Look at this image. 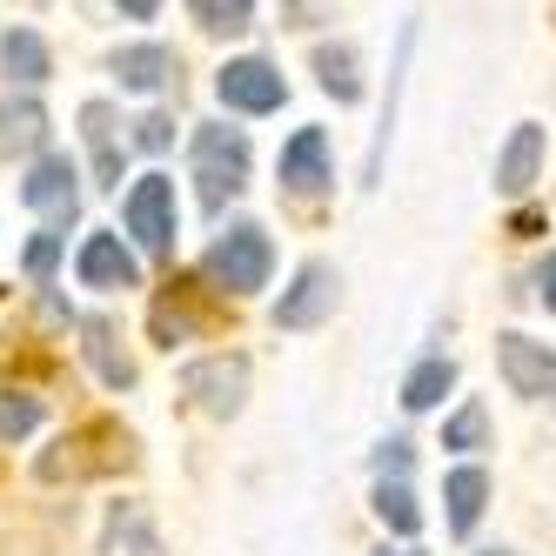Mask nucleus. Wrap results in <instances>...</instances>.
Instances as JSON below:
<instances>
[{"mask_svg": "<svg viewBox=\"0 0 556 556\" xmlns=\"http://www.w3.org/2000/svg\"><path fill=\"white\" fill-rule=\"evenodd\" d=\"M128 463H135V435L114 416H88L67 435H54V450H41L34 476H41V483H88V476H114Z\"/></svg>", "mask_w": 556, "mask_h": 556, "instance_id": "1", "label": "nucleus"}, {"mask_svg": "<svg viewBox=\"0 0 556 556\" xmlns=\"http://www.w3.org/2000/svg\"><path fill=\"white\" fill-rule=\"evenodd\" d=\"M202 275H208V289L215 295H235V302H249L268 289V275H275V242H268V228L262 222H228L208 255H202Z\"/></svg>", "mask_w": 556, "mask_h": 556, "instance_id": "2", "label": "nucleus"}, {"mask_svg": "<svg viewBox=\"0 0 556 556\" xmlns=\"http://www.w3.org/2000/svg\"><path fill=\"white\" fill-rule=\"evenodd\" d=\"M188 162H194V181H202V202H208V208H222V202H235V194L249 188V162H255V148H249V135H242V128L208 122V128H194Z\"/></svg>", "mask_w": 556, "mask_h": 556, "instance_id": "3", "label": "nucleus"}, {"mask_svg": "<svg viewBox=\"0 0 556 556\" xmlns=\"http://www.w3.org/2000/svg\"><path fill=\"white\" fill-rule=\"evenodd\" d=\"M122 222H128V235H135L154 262H168V255H175V235H181L175 181H168V175H141V181L128 188V202H122Z\"/></svg>", "mask_w": 556, "mask_h": 556, "instance_id": "4", "label": "nucleus"}, {"mask_svg": "<svg viewBox=\"0 0 556 556\" xmlns=\"http://www.w3.org/2000/svg\"><path fill=\"white\" fill-rule=\"evenodd\" d=\"M249 355H202V363H188L181 369V389H188V403L202 409V416H215V422H228V416H242V403H249Z\"/></svg>", "mask_w": 556, "mask_h": 556, "instance_id": "5", "label": "nucleus"}, {"mask_svg": "<svg viewBox=\"0 0 556 556\" xmlns=\"http://www.w3.org/2000/svg\"><path fill=\"white\" fill-rule=\"evenodd\" d=\"M336 302H342L336 262H302L295 282L282 289V302H275V329H323L336 315Z\"/></svg>", "mask_w": 556, "mask_h": 556, "instance_id": "6", "label": "nucleus"}, {"mask_svg": "<svg viewBox=\"0 0 556 556\" xmlns=\"http://www.w3.org/2000/svg\"><path fill=\"white\" fill-rule=\"evenodd\" d=\"M215 94L228 114H275L289 101V81H282V67L262 61V54H242V61H228L215 74Z\"/></svg>", "mask_w": 556, "mask_h": 556, "instance_id": "7", "label": "nucleus"}, {"mask_svg": "<svg viewBox=\"0 0 556 556\" xmlns=\"http://www.w3.org/2000/svg\"><path fill=\"white\" fill-rule=\"evenodd\" d=\"M81 168H74V154L67 148H48V154H34L27 162V181H21V202L27 208H41V215H54V228H67L74 222V202H81Z\"/></svg>", "mask_w": 556, "mask_h": 556, "instance_id": "8", "label": "nucleus"}, {"mask_svg": "<svg viewBox=\"0 0 556 556\" xmlns=\"http://www.w3.org/2000/svg\"><path fill=\"white\" fill-rule=\"evenodd\" d=\"M496 369L516 395H530V403H556V349L549 342H530L523 329L496 336Z\"/></svg>", "mask_w": 556, "mask_h": 556, "instance_id": "9", "label": "nucleus"}, {"mask_svg": "<svg viewBox=\"0 0 556 556\" xmlns=\"http://www.w3.org/2000/svg\"><path fill=\"white\" fill-rule=\"evenodd\" d=\"M275 175H282V188L295 194V202H315V194L336 188V162H329V135L323 128H295L282 141V162H275Z\"/></svg>", "mask_w": 556, "mask_h": 556, "instance_id": "10", "label": "nucleus"}, {"mask_svg": "<svg viewBox=\"0 0 556 556\" xmlns=\"http://www.w3.org/2000/svg\"><path fill=\"white\" fill-rule=\"evenodd\" d=\"M74 275H81V289H101V295L141 289V262H135V249H128L114 228H94V235H88L81 255H74Z\"/></svg>", "mask_w": 556, "mask_h": 556, "instance_id": "11", "label": "nucleus"}, {"mask_svg": "<svg viewBox=\"0 0 556 556\" xmlns=\"http://www.w3.org/2000/svg\"><path fill=\"white\" fill-rule=\"evenodd\" d=\"M114 81H122L128 94H168L181 88V54L162 48V41H135V48H114Z\"/></svg>", "mask_w": 556, "mask_h": 556, "instance_id": "12", "label": "nucleus"}, {"mask_svg": "<svg viewBox=\"0 0 556 556\" xmlns=\"http://www.w3.org/2000/svg\"><path fill=\"white\" fill-rule=\"evenodd\" d=\"M536 175H543V128L516 122L503 154H496V194H503V202H523V194L536 188Z\"/></svg>", "mask_w": 556, "mask_h": 556, "instance_id": "13", "label": "nucleus"}, {"mask_svg": "<svg viewBox=\"0 0 556 556\" xmlns=\"http://www.w3.org/2000/svg\"><path fill=\"white\" fill-rule=\"evenodd\" d=\"M81 355H88V369H94L101 389H128L135 382V363H128V349H122V336H114L108 315H81Z\"/></svg>", "mask_w": 556, "mask_h": 556, "instance_id": "14", "label": "nucleus"}, {"mask_svg": "<svg viewBox=\"0 0 556 556\" xmlns=\"http://www.w3.org/2000/svg\"><path fill=\"white\" fill-rule=\"evenodd\" d=\"M0 74H8L14 88H41L48 74H54L48 41H41L34 27H8V34H0Z\"/></svg>", "mask_w": 556, "mask_h": 556, "instance_id": "15", "label": "nucleus"}, {"mask_svg": "<svg viewBox=\"0 0 556 556\" xmlns=\"http://www.w3.org/2000/svg\"><path fill=\"white\" fill-rule=\"evenodd\" d=\"M0 154H48V108L34 94L0 101Z\"/></svg>", "mask_w": 556, "mask_h": 556, "instance_id": "16", "label": "nucleus"}, {"mask_svg": "<svg viewBox=\"0 0 556 556\" xmlns=\"http://www.w3.org/2000/svg\"><path fill=\"white\" fill-rule=\"evenodd\" d=\"M443 503H450V530H456V536H469L476 523H483V503H490V476L476 469V463L450 469V483H443Z\"/></svg>", "mask_w": 556, "mask_h": 556, "instance_id": "17", "label": "nucleus"}, {"mask_svg": "<svg viewBox=\"0 0 556 556\" xmlns=\"http://www.w3.org/2000/svg\"><path fill=\"white\" fill-rule=\"evenodd\" d=\"M202 323H208V315H202V302H194L188 282H175L162 302H154V342H162V349H175V342H188V336H202Z\"/></svg>", "mask_w": 556, "mask_h": 556, "instance_id": "18", "label": "nucleus"}, {"mask_svg": "<svg viewBox=\"0 0 556 556\" xmlns=\"http://www.w3.org/2000/svg\"><path fill=\"white\" fill-rule=\"evenodd\" d=\"M409 48H416V27H403V41H395V74H389V101H382V128L369 141V162H363V188L382 181V154H389V135H395V94H403V74H409Z\"/></svg>", "mask_w": 556, "mask_h": 556, "instance_id": "19", "label": "nucleus"}, {"mask_svg": "<svg viewBox=\"0 0 556 556\" xmlns=\"http://www.w3.org/2000/svg\"><path fill=\"white\" fill-rule=\"evenodd\" d=\"M450 389H456V363H450V355H422V363L403 376V409H409V416H422V409L443 403Z\"/></svg>", "mask_w": 556, "mask_h": 556, "instance_id": "20", "label": "nucleus"}, {"mask_svg": "<svg viewBox=\"0 0 556 556\" xmlns=\"http://www.w3.org/2000/svg\"><path fill=\"white\" fill-rule=\"evenodd\" d=\"M376 516H382V530H395L403 543L422 530V503H416V490L403 483V476H382L376 483Z\"/></svg>", "mask_w": 556, "mask_h": 556, "instance_id": "21", "label": "nucleus"}, {"mask_svg": "<svg viewBox=\"0 0 556 556\" xmlns=\"http://www.w3.org/2000/svg\"><path fill=\"white\" fill-rule=\"evenodd\" d=\"M315 81H323V94H336L342 108L363 101V74H355V48H315Z\"/></svg>", "mask_w": 556, "mask_h": 556, "instance_id": "22", "label": "nucleus"}, {"mask_svg": "<svg viewBox=\"0 0 556 556\" xmlns=\"http://www.w3.org/2000/svg\"><path fill=\"white\" fill-rule=\"evenodd\" d=\"M34 429H41V395L34 389H0V443H21Z\"/></svg>", "mask_w": 556, "mask_h": 556, "instance_id": "23", "label": "nucleus"}, {"mask_svg": "<svg viewBox=\"0 0 556 556\" xmlns=\"http://www.w3.org/2000/svg\"><path fill=\"white\" fill-rule=\"evenodd\" d=\"M443 450H456V456L490 450V409H483V403H463V409L443 422Z\"/></svg>", "mask_w": 556, "mask_h": 556, "instance_id": "24", "label": "nucleus"}, {"mask_svg": "<svg viewBox=\"0 0 556 556\" xmlns=\"http://www.w3.org/2000/svg\"><path fill=\"white\" fill-rule=\"evenodd\" d=\"M188 14L202 21L208 34H242L255 21V0H188Z\"/></svg>", "mask_w": 556, "mask_h": 556, "instance_id": "25", "label": "nucleus"}, {"mask_svg": "<svg viewBox=\"0 0 556 556\" xmlns=\"http://www.w3.org/2000/svg\"><path fill=\"white\" fill-rule=\"evenodd\" d=\"M61 242H67L61 228H41V235L27 242L21 268H27V282H34V289H48V282H54V268H61Z\"/></svg>", "mask_w": 556, "mask_h": 556, "instance_id": "26", "label": "nucleus"}, {"mask_svg": "<svg viewBox=\"0 0 556 556\" xmlns=\"http://www.w3.org/2000/svg\"><path fill=\"white\" fill-rule=\"evenodd\" d=\"M135 148H141V154H168V148H175V114H168V108H148L141 122H135Z\"/></svg>", "mask_w": 556, "mask_h": 556, "instance_id": "27", "label": "nucleus"}, {"mask_svg": "<svg viewBox=\"0 0 556 556\" xmlns=\"http://www.w3.org/2000/svg\"><path fill=\"white\" fill-rule=\"evenodd\" d=\"M81 135H88V148H114V108L108 101H88L81 108Z\"/></svg>", "mask_w": 556, "mask_h": 556, "instance_id": "28", "label": "nucleus"}, {"mask_svg": "<svg viewBox=\"0 0 556 556\" xmlns=\"http://www.w3.org/2000/svg\"><path fill=\"white\" fill-rule=\"evenodd\" d=\"M409 450H416L409 435H389V443L376 450V476H409Z\"/></svg>", "mask_w": 556, "mask_h": 556, "instance_id": "29", "label": "nucleus"}, {"mask_svg": "<svg viewBox=\"0 0 556 556\" xmlns=\"http://www.w3.org/2000/svg\"><path fill=\"white\" fill-rule=\"evenodd\" d=\"M536 289H543V308L556 315V255H543V268H536Z\"/></svg>", "mask_w": 556, "mask_h": 556, "instance_id": "30", "label": "nucleus"}, {"mask_svg": "<svg viewBox=\"0 0 556 556\" xmlns=\"http://www.w3.org/2000/svg\"><path fill=\"white\" fill-rule=\"evenodd\" d=\"M114 8H122L128 21H154V14H162V0H114Z\"/></svg>", "mask_w": 556, "mask_h": 556, "instance_id": "31", "label": "nucleus"}, {"mask_svg": "<svg viewBox=\"0 0 556 556\" xmlns=\"http://www.w3.org/2000/svg\"><path fill=\"white\" fill-rule=\"evenodd\" d=\"M135 556H162V543H154V536L141 530V543H135Z\"/></svg>", "mask_w": 556, "mask_h": 556, "instance_id": "32", "label": "nucleus"}, {"mask_svg": "<svg viewBox=\"0 0 556 556\" xmlns=\"http://www.w3.org/2000/svg\"><path fill=\"white\" fill-rule=\"evenodd\" d=\"M376 556H422V549H416V543H395V549H389V543H382V549H376Z\"/></svg>", "mask_w": 556, "mask_h": 556, "instance_id": "33", "label": "nucleus"}, {"mask_svg": "<svg viewBox=\"0 0 556 556\" xmlns=\"http://www.w3.org/2000/svg\"><path fill=\"white\" fill-rule=\"evenodd\" d=\"M490 556H503V549H490Z\"/></svg>", "mask_w": 556, "mask_h": 556, "instance_id": "34", "label": "nucleus"}]
</instances>
